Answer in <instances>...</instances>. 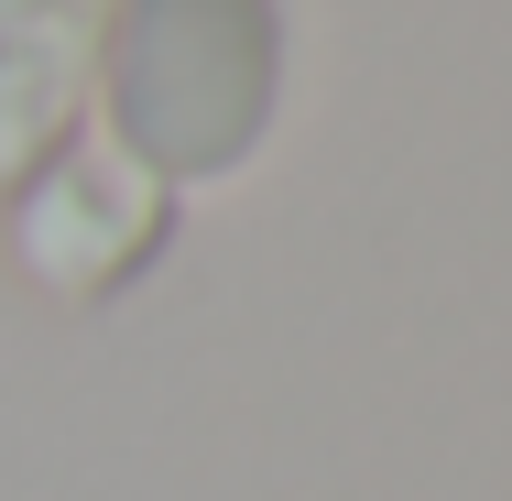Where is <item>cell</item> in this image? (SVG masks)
Here are the masks:
<instances>
[{"label": "cell", "instance_id": "cell-1", "mask_svg": "<svg viewBox=\"0 0 512 501\" xmlns=\"http://www.w3.org/2000/svg\"><path fill=\"white\" fill-rule=\"evenodd\" d=\"M273 99L284 0H99V109L142 175H240L273 131Z\"/></svg>", "mask_w": 512, "mask_h": 501}, {"label": "cell", "instance_id": "cell-2", "mask_svg": "<svg viewBox=\"0 0 512 501\" xmlns=\"http://www.w3.org/2000/svg\"><path fill=\"white\" fill-rule=\"evenodd\" d=\"M175 229V186L142 175L120 142H66L22 197H11V251L33 284H55L66 305L120 295Z\"/></svg>", "mask_w": 512, "mask_h": 501}, {"label": "cell", "instance_id": "cell-3", "mask_svg": "<svg viewBox=\"0 0 512 501\" xmlns=\"http://www.w3.org/2000/svg\"><path fill=\"white\" fill-rule=\"evenodd\" d=\"M99 88V0H0V197H22Z\"/></svg>", "mask_w": 512, "mask_h": 501}]
</instances>
